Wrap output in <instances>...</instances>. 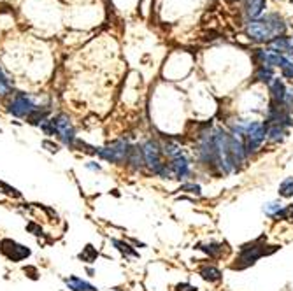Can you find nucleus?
I'll list each match as a JSON object with an SVG mask.
<instances>
[{
    "mask_svg": "<svg viewBox=\"0 0 293 291\" xmlns=\"http://www.w3.org/2000/svg\"><path fill=\"white\" fill-rule=\"evenodd\" d=\"M0 249H2V252H4L9 259H13V261H20V259L30 256V249H27L25 245L18 244V242H15V240H9V238L2 240Z\"/></svg>",
    "mask_w": 293,
    "mask_h": 291,
    "instance_id": "obj_7",
    "label": "nucleus"
},
{
    "mask_svg": "<svg viewBox=\"0 0 293 291\" xmlns=\"http://www.w3.org/2000/svg\"><path fill=\"white\" fill-rule=\"evenodd\" d=\"M268 48L274 49L279 55L286 56V58L293 56V41L289 37H284V35H279V37L272 39V41L268 42Z\"/></svg>",
    "mask_w": 293,
    "mask_h": 291,
    "instance_id": "obj_9",
    "label": "nucleus"
},
{
    "mask_svg": "<svg viewBox=\"0 0 293 291\" xmlns=\"http://www.w3.org/2000/svg\"><path fill=\"white\" fill-rule=\"evenodd\" d=\"M132 146L127 140H116V142L109 144L106 147H99L97 149V156H100L102 160L111 161V163H127L128 154H130Z\"/></svg>",
    "mask_w": 293,
    "mask_h": 291,
    "instance_id": "obj_5",
    "label": "nucleus"
},
{
    "mask_svg": "<svg viewBox=\"0 0 293 291\" xmlns=\"http://www.w3.org/2000/svg\"><path fill=\"white\" fill-rule=\"evenodd\" d=\"M282 209H284V203L281 200H272V202L263 203V212L268 217H274V219H277V216L281 214Z\"/></svg>",
    "mask_w": 293,
    "mask_h": 291,
    "instance_id": "obj_17",
    "label": "nucleus"
},
{
    "mask_svg": "<svg viewBox=\"0 0 293 291\" xmlns=\"http://www.w3.org/2000/svg\"><path fill=\"white\" fill-rule=\"evenodd\" d=\"M281 74H282V77H286V79H293V60H289V62L282 67Z\"/></svg>",
    "mask_w": 293,
    "mask_h": 291,
    "instance_id": "obj_28",
    "label": "nucleus"
},
{
    "mask_svg": "<svg viewBox=\"0 0 293 291\" xmlns=\"http://www.w3.org/2000/svg\"><path fill=\"white\" fill-rule=\"evenodd\" d=\"M169 165V170H170V175H172V179H186L188 175L191 174V168H190V161H188V158L184 156H177L174 158V160H170Z\"/></svg>",
    "mask_w": 293,
    "mask_h": 291,
    "instance_id": "obj_8",
    "label": "nucleus"
},
{
    "mask_svg": "<svg viewBox=\"0 0 293 291\" xmlns=\"http://www.w3.org/2000/svg\"><path fill=\"white\" fill-rule=\"evenodd\" d=\"M113 245L120 252H123L125 256H134V258H137V256H139V252L135 251V249L132 247L130 244H127V242H123V240H116V238H113Z\"/></svg>",
    "mask_w": 293,
    "mask_h": 291,
    "instance_id": "obj_21",
    "label": "nucleus"
},
{
    "mask_svg": "<svg viewBox=\"0 0 293 291\" xmlns=\"http://www.w3.org/2000/svg\"><path fill=\"white\" fill-rule=\"evenodd\" d=\"M267 140V128L261 121H249L247 130L244 133V146L247 154H253L261 149V146Z\"/></svg>",
    "mask_w": 293,
    "mask_h": 291,
    "instance_id": "obj_4",
    "label": "nucleus"
},
{
    "mask_svg": "<svg viewBox=\"0 0 293 291\" xmlns=\"http://www.w3.org/2000/svg\"><path fill=\"white\" fill-rule=\"evenodd\" d=\"M174 291H197V286H193L190 282H183V284H177Z\"/></svg>",
    "mask_w": 293,
    "mask_h": 291,
    "instance_id": "obj_29",
    "label": "nucleus"
},
{
    "mask_svg": "<svg viewBox=\"0 0 293 291\" xmlns=\"http://www.w3.org/2000/svg\"><path fill=\"white\" fill-rule=\"evenodd\" d=\"M268 93H270V102L274 104H282L284 100V95H286V86L279 77H274V79L268 83Z\"/></svg>",
    "mask_w": 293,
    "mask_h": 291,
    "instance_id": "obj_10",
    "label": "nucleus"
},
{
    "mask_svg": "<svg viewBox=\"0 0 293 291\" xmlns=\"http://www.w3.org/2000/svg\"><path fill=\"white\" fill-rule=\"evenodd\" d=\"M39 105L32 100L27 93H18L9 104V112L16 118H29Z\"/></svg>",
    "mask_w": 293,
    "mask_h": 291,
    "instance_id": "obj_6",
    "label": "nucleus"
},
{
    "mask_svg": "<svg viewBox=\"0 0 293 291\" xmlns=\"http://www.w3.org/2000/svg\"><path fill=\"white\" fill-rule=\"evenodd\" d=\"M27 228H29L30 231H36V233H34V235H41V228H37V226H36V224H34V223H30V224H29V226H27Z\"/></svg>",
    "mask_w": 293,
    "mask_h": 291,
    "instance_id": "obj_33",
    "label": "nucleus"
},
{
    "mask_svg": "<svg viewBox=\"0 0 293 291\" xmlns=\"http://www.w3.org/2000/svg\"><path fill=\"white\" fill-rule=\"evenodd\" d=\"M284 30L286 25L277 14H268L261 20H253L246 27V34L254 42H270L274 37L284 34Z\"/></svg>",
    "mask_w": 293,
    "mask_h": 291,
    "instance_id": "obj_1",
    "label": "nucleus"
},
{
    "mask_svg": "<svg viewBox=\"0 0 293 291\" xmlns=\"http://www.w3.org/2000/svg\"><path fill=\"white\" fill-rule=\"evenodd\" d=\"M200 251H204L205 254H209L211 258H221L225 256L226 252V244H221V242H207V244H200L198 245Z\"/></svg>",
    "mask_w": 293,
    "mask_h": 291,
    "instance_id": "obj_11",
    "label": "nucleus"
},
{
    "mask_svg": "<svg viewBox=\"0 0 293 291\" xmlns=\"http://www.w3.org/2000/svg\"><path fill=\"white\" fill-rule=\"evenodd\" d=\"M254 79L260 81V83H270L274 79V69L268 65H260L254 72Z\"/></svg>",
    "mask_w": 293,
    "mask_h": 291,
    "instance_id": "obj_18",
    "label": "nucleus"
},
{
    "mask_svg": "<svg viewBox=\"0 0 293 291\" xmlns=\"http://www.w3.org/2000/svg\"><path fill=\"white\" fill-rule=\"evenodd\" d=\"M0 188L2 189H6L4 193H8V195H13V196H20V193H18V189H15V188H11V186H8V184H4V182H0Z\"/></svg>",
    "mask_w": 293,
    "mask_h": 291,
    "instance_id": "obj_30",
    "label": "nucleus"
},
{
    "mask_svg": "<svg viewBox=\"0 0 293 291\" xmlns=\"http://www.w3.org/2000/svg\"><path fill=\"white\" fill-rule=\"evenodd\" d=\"M46 118H48V109H41V107H37L36 111L32 112V114L27 118V121L30 123V125H43L44 121H46Z\"/></svg>",
    "mask_w": 293,
    "mask_h": 291,
    "instance_id": "obj_20",
    "label": "nucleus"
},
{
    "mask_svg": "<svg viewBox=\"0 0 293 291\" xmlns=\"http://www.w3.org/2000/svg\"><path fill=\"white\" fill-rule=\"evenodd\" d=\"M43 146L44 147H50L51 153H58V144H53V142H50V140H44Z\"/></svg>",
    "mask_w": 293,
    "mask_h": 291,
    "instance_id": "obj_31",
    "label": "nucleus"
},
{
    "mask_svg": "<svg viewBox=\"0 0 293 291\" xmlns=\"http://www.w3.org/2000/svg\"><path fill=\"white\" fill-rule=\"evenodd\" d=\"M74 147H79V151H83V153H86V154H97V147L88 146V144L83 142V140H79V139L76 140Z\"/></svg>",
    "mask_w": 293,
    "mask_h": 291,
    "instance_id": "obj_26",
    "label": "nucleus"
},
{
    "mask_svg": "<svg viewBox=\"0 0 293 291\" xmlns=\"http://www.w3.org/2000/svg\"><path fill=\"white\" fill-rule=\"evenodd\" d=\"M86 168H90V170H100V165L97 161H90V163H86Z\"/></svg>",
    "mask_w": 293,
    "mask_h": 291,
    "instance_id": "obj_32",
    "label": "nucleus"
},
{
    "mask_svg": "<svg viewBox=\"0 0 293 291\" xmlns=\"http://www.w3.org/2000/svg\"><path fill=\"white\" fill-rule=\"evenodd\" d=\"M65 284H67V287L72 291H99L93 284L86 282V280H83L81 277H78V275L67 277V279H65Z\"/></svg>",
    "mask_w": 293,
    "mask_h": 291,
    "instance_id": "obj_13",
    "label": "nucleus"
},
{
    "mask_svg": "<svg viewBox=\"0 0 293 291\" xmlns=\"http://www.w3.org/2000/svg\"><path fill=\"white\" fill-rule=\"evenodd\" d=\"M8 93H11V83H9L4 70L0 69V97H6Z\"/></svg>",
    "mask_w": 293,
    "mask_h": 291,
    "instance_id": "obj_24",
    "label": "nucleus"
},
{
    "mask_svg": "<svg viewBox=\"0 0 293 291\" xmlns=\"http://www.w3.org/2000/svg\"><path fill=\"white\" fill-rule=\"evenodd\" d=\"M41 130H43L46 135L58 137L62 144H65V146L74 149V144H76V140H78V137H76L74 125L71 123L69 116H65V114L53 116L51 119H46V121L41 125Z\"/></svg>",
    "mask_w": 293,
    "mask_h": 291,
    "instance_id": "obj_2",
    "label": "nucleus"
},
{
    "mask_svg": "<svg viewBox=\"0 0 293 291\" xmlns=\"http://www.w3.org/2000/svg\"><path fill=\"white\" fill-rule=\"evenodd\" d=\"M265 125V123H263ZM265 128H267V140L272 144H279L282 142V140L286 139V128H282V126L279 125H265Z\"/></svg>",
    "mask_w": 293,
    "mask_h": 291,
    "instance_id": "obj_14",
    "label": "nucleus"
},
{
    "mask_svg": "<svg viewBox=\"0 0 293 291\" xmlns=\"http://www.w3.org/2000/svg\"><path fill=\"white\" fill-rule=\"evenodd\" d=\"M181 191H186V193H195V195H200V186L193 184V182H188V184L181 186Z\"/></svg>",
    "mask_w": 293,
    "mask_h": 291,
    "instance_id": "obj_27",
    "label": "nucleus"
},
{
    "mask_svg": "<svg viewBox=\"0 0 293 291\" xmlns=\"http://www.w3.org/2000/svg\"><path fill=\"white\" fill-rule=\"evenodd\" d=\"M162 153L165 154L169 160H174V158H177V156H183V151H181V147L177 146L176 142H165L162 147Z\"/></svg>",
    "mask_w": 293,
    "mask_h": 291,
    "instance_id": "obj_19",
    "label": "nucleus"
},
{
    "mask_svg": "<svg viewBox=\"0 0 293 291\" xmlns=\"http://www.w3.org/2000/svg\"><path fill=\"white\" fill-rule=\"evenodd\" d=\"M267 2L265 0H246V13L249 18H258L263 13Z\"/></svg>",
    "mask_w": 293,
    "mask_h": 291,
    "instance_id": "obj_16",
    "label": "nucleus"
},
{
    "mask_svg": "<svg viewBox=\"0 0 293 291\" xmlns=\"http://www.w3.org/2000/svg\"><path fill=\"white\" fill-rule=\"evenodd\" d=\"M291 2H293V0H291Z\"/></svg>",
    "mask_w": 293,
    "mask_h": 291,
    "instance_id": "obj_34",
    "label": "nucleus"
},
{
    "mask_svg": "<svg viewBox=\"0 0 293 291\" xmlns=\"http://www.w3.org/2000/svg\"><path fill=\"white\" fill-rule=\"evenodd\" d=\"M127 163L130 165V167H134V168H141V167H144V156H142V149H141V146H134L130 149V154H128V160H127Z\"/></svg>",
    "mask_w": 293,
    "mask_h": 291,
    "instance_id": "obj_15",
    "label": "nucleus"
},
{
    "mask_svg": "<svg viewBox=\"0 0 293 291\" xmlns=\"http://www.w3.org/2000/svg\"><path fill=\"white\" fill-rule=\"evenodd\" d=\"M265 247H268V245L260 244V240L254 242V244H251V245H244V247H240V252H239V256H237L235 263L232 265V268L233 270L246 268V266H249V265H254L261 256L274 252V251H267Z\"/></svg>",
    "mask_w": 293,
    "mask_h": 291,
    "instance_id": "obj_3",
    "label": "nucleus"
},
{
    "mask_svg": "<svg viewBox=\"0 0 293 291\" xmlns=\"http://www.w3.org/2000/svg\"><path fill=\"white\" fill-rule=\"evenodd\" d=\"M97 256H99V251L90 244L79 252V259H83V261H86V263H93L97 259Z\"/></svg>",
    "mask_w": 293,
    "mask_h": 291,
    "instance_id": "obj_23",
    "label": "nucleus"
},
{
    "mask_svg": "<svg viewBox=\"0 0 293 291\" xmlns=\"http://www.w3.org/2000/svg\"><path fill=\"white\" fill-rule=\"evenodd\" d=\"M279 196H282V198H291L293 196V177H286L279 184Z\"/></svg>",
    "mask_w": 293,
    "mask_h": 291,
    "instance_id": "obj_22",
    "label": "nucleus"
},
{
    "mask_svg": "<svg viewBox=\"0 0 293 291\" xmlns=\"http://www.w3.org/2000/svg\"><path fill=\"white\" fill-rule=\"evenodd\" d=\"M282 107H284V111H288L289 114H291L293 111V86L286 88V95H284V100H282Z\"/></svg>",
    "mask_w": 293,
    "mask_h": 291,
    "instance_id": "obj_25",
    "label": "nucleus"
},
{
    "mask_svg": "<svg viewBox=\"0 0 293 291\" xmlns=\"http://www.w3.org/2000/svg\"><path fill=\"white\" fill-rule=\"evenodd\" d=\"M200 277L207 282H219L223 279V273L221 270L218 268L216 265H202L200 270H198Z\"/></svg>",
    "mask_w": 293,
    "mask_h": 291,
    "instance_id": "obj_12",
    "label": "nucleus"
}]
</instances>
